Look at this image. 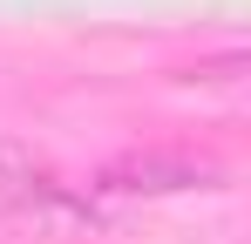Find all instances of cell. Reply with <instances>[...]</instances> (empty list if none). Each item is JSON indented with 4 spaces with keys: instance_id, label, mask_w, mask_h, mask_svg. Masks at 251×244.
<instances>
[{
    "instance_id": "6da1fadb",
    "label": "cell",
    "mask_w": 251,
    "mask_h": 244,
    "mask_svg": "<svg viewBox=\"0 0 251 244\" xmlns=\"http://www.w3.org/2000/svg\"><path fill=\"white\" fill-rule=\"evenodd\" d=\"M217 170L210 163H183V156H129L102 170V190H123V197H163V190H210Z\"/></svg>"
},
{
    "instance_id": "7a4b0ae2",
    "label": "cell",
    "mask_w": 251,
    "mask_h": 244,
    "mask_svg": "<svg viewBox=\"0 0 251 244\" xmlns=\"http://www.w3.org/2000/svg\"><path fill=\"white\" fill-rule=\"evenodd\" d=\"M7 210H14L21 224H34V231H54V238H82L88 224H95V210H88V203H75L61 183H41V176H34L27 190H14Z\"/></svg>"
},
{
    "instance_id": "3957f363",
    "label": "cell",
    "mask_w": 251,
    "mask_h": 244,
    "mask_svg": "<svg viewBox=\"0 0 251 244\" xmlns=\"http://www.w3.org/2000/svg\"><path fill=\"white\" fill-rule=\"evenodd\" d=\"M34 176H41V170L27 163V149H14V143H0V190H7V197H14V190H27Z\"/></svg>"
}]
</instances>
